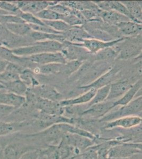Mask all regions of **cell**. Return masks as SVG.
Instances as JSON below:
<instances>
[{
  "label": "cell",
  "mask_w": 142,
  "mask_h": 159,
  "mask_svg": "<svg viewBox=\"0 0 142 159\" xmlns=\"http://www.w3.org/2000/svg\"><path fill=\"white\" fill-rule=\"evenodd\" d=\"M0 9L11 15H19L22 11L13 1H0Z\"/></svg>",
  "instance_id": "cell-36"
},
{
  "label": "cell",
  "mask_w": 142,
  "mask_h": 159,
  "mask_svg": "<svg viewBox=\"0 0 142 159\" xmlns=\"http://www.w3.org/2000/svg\"><path fill=\"white\" fill-rule=\"evenodd\" d=\"M3 149L0 148V159H3Z\"/></svg>",
  "instance_id": "cell-44"
},
{
  "label": "cell",
  "mask_w": 142,
  "mask_h": 159,
  "mask_svg": "<svg viewBox=\"0 0 142 159\" xmlns=\"http://www.w3.org/2000/svg\"><path fill=\"white\" fill-rule=\"evenodd\" d=\"M96 91V89L91 88L88 90L87 92L77 97L61 100L59 102V105L62 107H73L78 105H85V103H88L94 98Z\"/></svg>",
  "instance_id": "cell-13"
},
{
  "label": "cell",
  "mask_w": 142,
  "mask_h": 159,
  "mask_svg": "<svg viewBox=\"0 0 142 159\" xmlns=\"http://www.w3.org/2000/svg\"><path fill=\"white\" fill-rule=\"evenodd\" d=\"M111 84V83H110ZM110 84L97 89L92 99L86 106V109L92 105L101 103L106 101L109 92Z\"/></svg>",
  "instance_id": "cell-24"
},
{
  "label": "cell",
  "mask_w": 142,
  "mask_h": 159,
  "mask_svg": "<svg viewBox=\"0 0 142 159\" xmlns=\"http://www.w3.org/2000/svg\"><path fill=\"white\" fill-rule=\"evenodd\" d=\"M40 148H31L21 154L19 159H37Z\"/></svg>",
  "instance_id": "cell-40"
},
{
  "label": "cell",
  "mask_w": 142,
  "mask_h": 159,
  "mask_svg": "<svg viewBox=\"0 0 142 159\" xmlns=\"http://www.w3.org/2000/svg\"><path fill=\"white\" fill-rule=\"evenodd\" d=\"M114 101H105L88 107L81 113L82 116H89L95 118H103L112 109Z\"/></svg>",
  "instance_id": "cell-9"
},
{
  "label": "cell",
  "mask_w": 142,
  "mask_h": 159,
  "mask_svg": "<svg viewBox=\"0 0 142 159\" xmlns=\"http://www.w3.org/2000/svg\"><path fill=\"white\" fill-rule=\"evenodd\" d=\"M16 109L14 107L0 104V120L8 117Z\"/></svg>",
  "instance_id": "cell-41"
},
{
  "label": "cell",
  "mask_w": 142,
  "mask_h": 159,
  "mask_svg": "<svg viewBox=\"0 0 142 159\" xmlns=\"http://www.w3.org/2000/svg\"><path fill=\"white\" fill-rule=\"evenodd\" d=\"M44 23L46 25L48 26L49 27L51 28L54 30L57 31L58 33H65L72 28L71 26L68 25L63 20H52V21H47V20H42Z\"/></svg>",
  "instance_id": "cell-29"
},
{
  "label": "cell",
  "mask_w": 142,
  "mask_h": 159,
  "mask_svg": "<svg viewBox=\"0 0 142 159\" xmlns=\"http://www.w3.org/2000/svg\"><path fill=\"white\" fill-rule=\"evenodd\" d=\"M25 102L26 99L25 96L7 92L6 90H0V104L18 109L25 105Z\"/></svg>",
  "instance_id": "cell-12"
},
{
  "label": "cell",
  "mask_w": 142,
  "mask_h": 159,
  "mask_svg": "<svg viewBox=\"0 0 142 159\" xmlns=\"http://www.w3.org/2000/svg\"><path fill=\"white\" fill-rule=\"evenodd\" d=\"M20 126L21 125L18 123L0 122V136L12 133L18 130Z\"/></svg>",
  "instance_id": "cell-33"
},
{
  "label": "cell",
  "mask_w": 142,
  "mask_h": 159,
  "mask_svg": "<svg viewBox=\"0 0 142 159\" xmlns=\"http://www.w3.org/2000/svg\"><path fill=\"white\" fill-rule=\"evenodd\" d=\"M64 47V43L55 40L36 42L29 45L11 49L13 54L21 57H27L43 52H59Z\"/></svg>",
  "instance_id": "cell-1"
},
{
  "label": "cell",
  "mask_w": 142,
  "mask_h": 159,
  "mask_svg": "<svg viewBox=\"0 0 142 159\" xmlns=\"http://www.w3.org/2000/svg\"><path fill=\"white\" fill-rule=\"evenodd\" d=\"M108 159H142V154H136L131 157H124V158H110Z\"/></svg>",
  "instance_id": "cell-43"
},
{
  "label": "cell",
  "mask_w": 142,
  "mask_h": 159,
  "mask_svg": "<svg viewBox=\"0 0 142 159\" xmlns=\"http://www.w3.org/2000/svg\"><path fill=\"white\" fill-rule=\"evenodd\" d=\"M120 51L121 48L116 46V45L112 47H108L95 54L96 60L102 61L116 58L118 56Z\"/></svg>",
  "instance_id": "cell-25"
},
{
  "label": "cell",
  "mask_w": 142,
  "mask_h": 159,
  "mask_svg": "<svg viewBox=\"0 0 142 159\" xmlns=\"http://www.w3.org/2000/svg\"><path fill=\"white\" fill-rule=\"evenodd\" d=\"M63 139L66 143L70 145L81 153L95 144V141L85 136L77 134H65Z\"/></svg>",
  "instance_id": "cell-7"
},
{
  "label": "cell",
  "mask_w": 142,
  "mask_h": 159,
  "mask_svg": "<svg viewBox=\"0 0 142 159\" xmlns=\"http://www.w3.org/2000/svg\"><path fill=\"white\" fill-rule=\"evenodd\" d=\"M0 58L8 62L18 64L19 65L20 62L25 61L23 57H18L13 54L11 49L2 45H0Z\"/></svg>",
  "instance_id": "cell-28"
},
{
  "label": "cell",
  "mask_w": 142,
  "mask_h": 159,
  "mask_svg": "<svg viewBox=\"0 0 142 159\" xmlns=\"http://www.w3.org/2000/svg\"><path fill=\"white\" fill-rule=\"evenodd\" d=\"M64 64L53 63L42 65L38 68L37 73L43 74H56L63 73Z\"/></svg>",
  "instance_id": "cell-30"
},
{
  "label": "cell",
  "mask_w": 142,
  "mask_h": 159,
  "mask_svg": "<svg viewBox=\"0 0 142 159\" xmlns=\"http://www.w3.org/2000/svg\"><path fill=\"white\" fill-rule=\"evenodd\" d=\"M142 154V143H122L109 148L108 159L124 158Z\"/></svg>",
  "instance_id": "cell-3"
},
{
  "label": "cell",
  "mask_w": 142,
  "mask_h": 159,
  "mask_svg": "<svg viewBox=\"0 0 142 159\" xmlns=\"http://www.w3.org/2000/svg\"><path fill=\"white\" fill-rule=\"evenodd\" d=\"M142 79H140L131 85L130 89L123 96L116 101H114L112 105V109L117 106H124L130 103L135 98L137 93L142 89Z\"/></svg>",
  "instance_id": "cell-15"
},
{
  "label": "cell",
  "mask_w": 142,
  "mask_h": 159,
  "mask_svg": "<svg viewBox=\"0 0 142 159\" xmlns=\"http://www.w3.org/2000/svg\"><path fill=\"white\" fill-rule=\"evenodd\" d=\"M24 58L27 61L41 65L53 63L65 64L67 62L65 56L61 52H43L24 57Z\"/></svg>",
  "instance_id": "cell-4"
},
{
  "label": "cell",
  "mask_w": 142,
  "mask_h": 159,
  "mask_svg": "<svg viewBox=\"0 0 142 159\" xmlns=\"http://www.w3.org/2000/svg\"><path fill=\"white\" fill-rule=\"evenodd\" d=\"M126 7L134 21L142 24V7L137 1H121Z\"/></svg>",
  "instance_id": "cell-23"
},
{
  "label": "cell",
  "mask_w": 142,
  "mask_h": 159,
  "mask_svg": "<svg viewBox=\"0 0 142 159\" xmlns=\"http://www.w3.org/2000/svg\"><path fill=\"white\" fill-rule=\"evenodd\" d=\"M2 85L7 92L19 96H25L28 89V87L20 79L4 83Z\"/></svg>",
  "instance_id": "cell-21"
},
{
  "label": "cell",
  "mask_w": 142,
  "mask_h": 159,
  "mask_svg": "<svg viewBox=\"0 0 142 159\" xmlns=\"http://www.w3.org/2000/svg\"><path fill=\"white\" fill-rule=\"evenodd\" d=\"M20 79V75L7 69L0 73V84L7 83L9 82L13 81Z\"/></svg>",
  "instance_id": "cell-34"
},
{
  "label": "cell",
  "mask_w": 142,
  "mask_h": 159,
  "mask_svg": "<svg viewBox=\"0 0 142 159\" xmlns=\"http://www.w3.org/2000/svg\"><path fill=\"white\" fill-rule=\"evenodd\" d=\"M115 70L111 69L109 70L103 74L101 76H100L98 79H96L95 81L92 82V83H89L87 85H82L79 87L80 89H85L86 90H89L91 88L97 89L100 88L101 87H104L106 85L110 84L112 79L113 78L114 75L116 73L115 72Z\"/></svg>",
  "instance_id": "cell-16"
},
{
  "label": "cell",
  "mask_w": 142,
  "mask_h": 159,
  "mask_svg": "<svg viewBox=\"0 0 142 159\" xmlns=\"http://www.w3.org/2000/svg\"><path fill=\"white\" fill-rule=\"evenodd\" d=\"M48 8L49 9L52 10L59 15L63 16L70 15L73 12V9H71L66 6H64L62 4L56 3L53 6H49Z\"/></svg>",
  "instance_id": "cell-39"
},
{
  "label": "cell",
  "mask_w": 142,
  "mask_h": 159,
  "mask_svg": "<svg viewBox=\"0 0 142 159\" xmlns=\"http://www.w3.org/2000/svg\"><path fill=\"white\" fill-rule=\"evenodd\" d=\"M24 23H25V22L17 15H3L0 16V25L2 26L6 24Z\"/></svg>",
  "instance_id": "cell-37"
},
{
  "label": "cell",
  "mask_w": 142,
  "mask_h": 159,
  "mask_svg": "<svg viewBox=\"0 0 142 159\" xmlns=\"http://www.w3.org/2000/svg\"><path fill=\"white\" fill-rule=\"evenodd\" d=\"M141 50L142 49L140 46L131 44L125 47L123 49H121L117 57L123 60L133 58L140 54Z\"/></svg>",
  "instance_id": "cell-27"
},
{
  "label": "cell",
  "mask_w": 142,
  "mask_h": 159,
  "mask_svg": "<svg viewBox=\"0 0 142 159\" xmlns=\"http://www.w3.org/2000/svg\"><path fill=\"white\" fill-rule=\"evenodd\" d=\"M21 151L16 145H8L3 149V159H19L22 154Z\"/></svg>",
  "instance_id": "cell-32"
},
{
  "label": "cell",
  "mask_w": 142,
  "mask_h": 159,
  "mask_svg": "<svg viewBox=\"0 0 142 159\" xmlns=\"http://www.w3.org/2000/svg\"><path fill=\"white\" fill-rule=\"evenodd\" d=\"M37 159H49L48 156H47V154L44 151L43 148L40 149L39 154Z\"/></svg>",
  "instance_id": "cell-42"
},
{
  "label": "cell",
  "mask_w": 142,
  "mask_h": 159,
  "mask_svg": "<svg viewBox=\"0 0 142 159\" xmlns=\"http://www.w3.org/2000/svg\"><path fill=\"white\" fill-rule=\"evenodd\" d=\"M82 65V61L77 60L67 61L66 63L64 64L63 65V73L71 75L76 70H79Z\"/></svg>",
  "instance_id": "cell-35"
},
{
  "label": "cell",
  "mask_w": 142,
  "mask_h": 159,
  "mask_svg": "<svg viewBox=\"0 0 142 159\" xmlns=\"http://www.w3.org/2000/svg\"><path fill=\"white\" fill-rule=\"evenodd\" d=\"M36 92L40 98L56 102L62 98L61 94L51 87L42 85L36 88Z\"/></svg>",
  "instance_id": "cell-20"
},
{
  "label": "cell",
  "mask_w": 142,
  "mask_h": 159,
  "mask_svg": "<svg viewBox=\"0 0 142 159\" xmlns=\"http://www.w3.org/2000/svg\"><path fill=\"white\" fill-rule=\"evenodd\" d=\"M34 104L37 108L41 110V112L48 115L60 116L63 112V107L59 103L49 100L38 97L36 99Z\"/></svg>",
  "instance_id": "cell-10"
},
{
  "label": "cell",
  "mask_w": 142,
  "mask_h": 159,
  "mask_svg": "<svg viewBox=\"0 0 142 159\" xmlns=\"http://www.w3.org/2000/svg\"><path fill=\"white\" fill-rule=\"evenodd\" d=\"M116 25L125 37L137 35L142 31V24L133 21L121 22Z\"/></svg>",
  "instance_id": "cell-17"
},
{
  "label": "cell",
  "mask_w": 142,
  "mask_h": 159,
  "mask_svg": "<svg viewBox=\"0 0 142 159\" xmlns=\"http://www.w3.org/2000/svg\"><path fill=\"white\" fill-rule=\"evenodd\" d=\"M18 16H20L22 19H23L25 22V23L29 24V25H45V24L44 23L42 20L38 19V18H37L34 15H33L31 13L21 12Z\"/></svg>",
  "instance_id": "cell-38"
},
{
  "label": "cell",
  "mask_w": 142,
  "mask_h": 159,
  "mask_svg": "<svg viewBox=\"0 0 142 159\" xmlns=\"http://www.w3.org/2000/svg\"><path fill=\"white\" fill-rule=\"evenodd\" d=\"M14 3L22 12L29 13L34 15L47 9L49 6L57 3V2L48 1H15Z\"/></svg>",
  "instance_id": "cell-8"
},
{
  "label": "cell",
  "mask_w": 142,
  "mask_h": 159,
  "mask_svg": "<svg viewBox=\"0 0 142 159\" xmlns=\"http://www.w3.org/2000/svg\"><path fill=\"white\" fill-rule=\"evenodd\" d=\"M34 16L41 20H61L63 18V15H59L57 13L55 12L52 10L47 8L43 11H40L37 13Z\"/></svg>",
  "instance_id": "cell-31"
},
{
  "label": "cell",
  "mask_w": 142,
  "mask_h": 159,
  "mask_svg": "<svg viewBox=\"0 0 142 159\" xmlns=\"http://www.w3.org/2000/svg\"><path fill=\"white\" fill-rule=\"evenodd\" d=\"M142 117L140 116H131L119 118L106 123L103 129L104 130H112L115 129H133L142 125Z\"/></svg>",
  "instance_id": "cell-6"
},
{
  "label": "cell",
  "mask_w": 142,
  "mask_h": 159,
  "mask_svg": "<svg viewBox=\"0 0 142 159\" xmlns=\"http://www.w3.org/2000/svg\"><path fill=\"white\" fill-rule=\"evenodd\" d=\"M142 96L134 99L127 105L121 106L116 110H110L108 114L99 119L100 123H107L119 118L131 116H140L142 113Z\"/></svg>",
  "instance_id": "cell-2"
},
{
  "label": "cell",
  "mask_w": 142,
  "mask_h": 159,
  "mask_svg": "<svg viewBox=\"0 0 142 159\" xmlns=\"http://www.w3.org/2000/svg\"><path fill=\"white\" fill-rule=\"evenodd\" d=\"M3 26L10 33L19 36H28L33 31L30 25L27 23L6 24Z\"/></svg>",
  "instance_id": "cell-22"
},
{
  "label": "cell",
  "mask_w": 142,
  "mask_h": 159,
  "mask_svg": "<svg viewBox=\"0 0 142 159\" xmlns=\"http://www.w3.org/2000/svg\"><path fill=\"white\" fill-rule=\"evenodd\" d=\"M100 18L107 24L117 25L121 22L131 21L130 19L124 15L112 10H100L98 13Z\"/></svg>",
  "instance_id": "cell-18"
},
{
  "label": "cell",
  "mask_w": 142,
  "mask_h": 159,
  "mask_svg": "<svg viewBox=\"0 0 142 159\" xmlns=\"http://www.w3.org/2000/svg\"><path fill=\"white\" fill-rule=\"evenodd\" d=\"M127 37H122L114 40L111 42H103L96 39L94 38L83 40L80 43H73L74 45L80 47H83L92 54H97L99 51L105 49L108 47H112L120 42H122Z\"/></svg>",
  "instance_id": "cell-5"
},
{
  "label": "cell",
  "mask_w": 142,
  "mask_h": 159,
  "mask_svg": "<svg viewBox=\"0 0 142 159\" xmlns=\"http://www.w3.org/2000/svg\"><path fill=\"white\" fill-rule=\"evenodd\" d=\"M85 29L93 37V38L96 39L103 42H111L116 39L112 36L111 34H110L107 31L102 29L90 27L85 28Z\"/></svg>",
  "instance_id": "cell-26"
},
{
  "label": "cell",
  "mask_w": 142,
  "mask_h": 159,
  "mask_svg": "<svg viewBox=\"0 0 142 159\" xmlns=\"http://www.w3.org/2000/svg\"><path fill=\"white\" fill-rule=\"evenodd\" d=\"M0 90H5V88H4L3 85H2L1 84H0Z\"/></svg>",
  "instance_id": "cell-45"
},
{
  "label": "cell",
  "mask_w": 142,
  "mask_h": 159,
  "mask_svg": "<svg viewBox=\"0 0 142 159\" xmlns=\"http://www.w3.org/2000/svg\"><path fill=\"white\" fill-rule=\"evenodd\" d=\"M131 85L127 81L111 83L109 92L106 101H115L121 98L127 91Z\"/></svg>",
  "instance_id": "cell-14"
},
{
  "label": "cell",
  "mask_w": 142,
  "mask_h": 159,
  "mask_svg": "<svg viewBox=\"0 0 142 159\" xmlns=\"http://www.w3.org/2000/svg\"><path fill=\"white\" fill-rule=\"evenodd\" d=\"M1 27H2V26H0V29H1Z\"/></svg>",
  "instance_id": "cell-46"
},
{
  "label": "cell",
  "mask_w": 142,
  "mask_h": 159,
  "mask_svg": "<svg viewBox=\"0 0 142 159\" xmlns=\"http://www.w3.org/2000/svg\"><path fill=\"white\" fill-rule=\"evenodd\" d=\"M32 39L36 42H43L46 40H55L64 43L66 41L63 34H55L49 33H42L32 31L29 35Z\"/></svg>",
  "instance_id": "cell-19"
},
{
  "label": "cell",
  "mask_w": 142,
  "mask_h": 159,
  "mask_svg": "<svg viewBox=\"0 0 142 159\" xmlns=\"http://www.w3.org/2000/svg\"><path fill=\"white\" fill-rule=\"evenodd\" d=\"M62 34L66 42L73 43H80L83 40L93 38L84 27L74 26Z\"/></svg>",
  "instance_id": "cell-11"
}]
</instances>
